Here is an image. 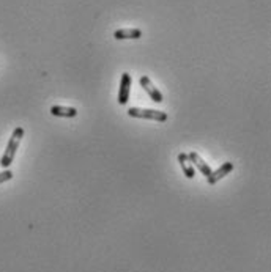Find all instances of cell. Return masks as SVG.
Segmentation results:
<instances>
[{"label": "cell", "instance_id": "cell-1", "mask_svg": "<svg viewBox=\"0 0 271 272\" xmlns=\"http://www.w3.org/2000/svg\"><path fill=\"white\" fill-rule=\"evenodd\" d=\"M24 137V127H16L15 131H13L11 137H10V142H8V145L5 148V153H4V156L2 159H0V165H2L4 168H8L13 161H15V156H16V151L19 148V144H21V140Z\"/></svg>", "mask_w": 271, "mask_h": 272}, {"label": "cell", "instance_id": "cell-2", "mask_svg": "<svg viewBox=\"0 0 271 272\" xmlns=\"http://www.w3.org/2000/svg\"><path fill=\"white\" fill-rule=\"evenodd\" d=\"M128 116H133V118H140V120H151V121H158L164 123L169 118V115L161 110H154V109H139V107H131L126 112Z\"/></svg>", "mask_w": 271, "mask_h": 272}, {"label": "cell", "instance_id": "cell-3", "mask_svg": "<svg viewBox=\"0 0 271 272\" xmlns=\"http://www.w3.org/2000/svg\"><path fill=\"white\" fill-rule=\"evenodd\" d=\"M131 74L130 73H123L122 74V81H120V90H119V104L125 106L130 101V95H131Z\"/></svg>", "mask_w": 271, "mask_h": 272}, {"label": "cell", "instance_id": "cell-4", "mask_svg": "<svg viewBox=\"0 0 271 272\" xmlns=\"http://www.w3.org/2000/svg\"><path fill=\"white\" fill-rule=\"evenodd\" d=\"M139 84H140V87L144 88L145 92H147V95L150 96V99H151V101L158 102V104H161V102L164 101L162 93L159 92V90H158L156 87L153 85V82L150 81V77H148V76H140Z\"/></svg>", "mask_w": 271, "mask_h": 272}, {"label": "cell", "instance_id": "cell-5", "mask_svg": "<svg viewBox=\"0 0 271 272\" xmlns=\"http://www.w3.org/2000/svg\"><path fill=\"white\" fill-rule=\"evenodd\" d=\"M232 170H234V164H232V162H224L221 167L218 168V170L211 172L210 176H206V181H208L210 186H214V184L219 183V181H221L223 178H226L227 175H230Z\"/></svg>", "mask_w": 271, "mask_h": 272}, {"label": "cell", "instance_id": "cell-6", "mask_svg": "<svg viewBox=\"0 0 271 272\" xmlns=\"http://www.w3.org/2000/svg\"><path fill=\"white\" fill-rule=\"evenodd\" d=\"M188 158H189V161H191V164L194 165V168H197V170L206 178V176H210V173L213 172L211 168H210V165L206 164L199 154L196 153V151H191V153H188Z\"/></svg>", "mask_w": 271, "mask_h": 272}, {"label": "cell", "instance_id": "cell-7", "mask_svg": "<svg viewBox=\"0 0 271 272\" xmlns=\"http://www.w3.org/2000/svg\"><path fill=\"white\" fill-rule=\"evenodd\" d=\"M178 162H180V167H182V170L185 173V176L188 179H192L196 176V168L194 165L191 164L189 158H188V153H180L178 154Z\"/></svg>", "mask_w": 271, "mask_h": 272}, {"label": "cell", "instance_id": "cell-8", "mask_svg": "<svg viewBox=\"0 0 271 272\" xmlns=\"http://www.w3.org/2000/svg\"><path fill=\"white\" fill-rule=\"evenodd\" d=\"M115 40H140L142 30L140 29H120L114 32Z\"/></svg>", "mask_w": 271, "mask_h": 272}, {"label": "cell", "instance_id": "cell-9", "mask_svg": "<svg viewBox=\"0 0 271 272\" xmlns=\"http://www.w3.org/2000/svg\"><path fill=\"white\" fill-rule=\"evenodd\" d=\"M50 113L54 116H62V118H74L77 116V109L74 107H65V106H52L50 107Z\"/></svg>", "mask_w": 271, "mask_h": 272}, {"label": "cell", "instance_id": "cell-10", "mask_svg": "<svg viewBox=\"0 0 271 272\" xmlns=\"http://www.w3.org/2000/svg\"><path fill=\"white\" fill-rule=\"evenodd\" d=\"M13 178V172L8 170V168H5L4 172H0V184L2 183H7V181H10Z\"/></svg>", "mask_w": 271, "mask_h": 272}]
</instances>
